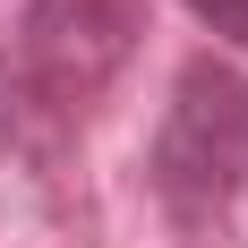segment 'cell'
Here are the masks:
<instances>
[{
  "instance_id": "6da1fadb",
  "label": "cell",
  "mask_w": 248,
  "mask_h": 248,
  "mask_svg": "<svg viewBox=\"0 0 248 248\" xmlns=\"http://www.w3.org/2000/svg\"><path fill=\"white\" fill-rule=\"evenodd\" d=\"M248 180V77L223 60H188L171 111L154 128V197L180 223H214Z\"/></svg>"
},
{
  "instance_id": "7a4b0ae2",
  "label": "cell",
  "mask_w": 248,
  "mask_h": 248,
  "mask_svg": "<svg viewBox=\"0 0 248 248\" xmlns=\"http://www.w3.org/2000/svg\"><path fill=\"white\" fill-rule=\"evenodd\" d=\"M128 51V17L120 0H43L26 17V77L51 103H86Z\"/></svg>"
},
{
  "instance_id": "3957f363",
  "label": "cell",
  "mask_w": 248,
  "mask_h": 248,
  "mask_svg": "<svg viewBox=\"0 0 248 248\" xmlns=\"http://www.w3.org/2000/svg\"><path fill=\"white\" fill-rule=\"evenodd\" d=\"M188 17H197L205 34H223V43L248 51V0H188Z\"/></svg>"
}]
</instances>
